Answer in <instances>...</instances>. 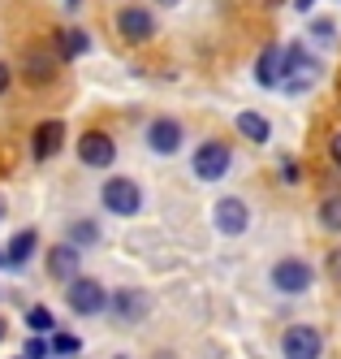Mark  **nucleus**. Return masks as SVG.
Instances as JSON below:
<instances>
[{"instance_id":"nucleus-1","label":"nucleus","mask_w":341,"mask_h":359,"mask_svg":"<svg viewBox=\"0 0 341 359\" xmlns=\"http://www.w3.org/2000/svg\"><path fill=\"white\" fill-rule=\"evenodd\" d=\"M316 79H320V61H316V57H307V48H302V43H290V48H285V74H281V87L290 91V95H302Z\"/></svg>"},{"instance_id":"nucleus-2","label":"nucleus","mask_w":341,"mask_h":359,"mask_svg":"<svg viewBox=\"0 0 341 359\" xmlns=\"http://www.w3.org/2000/svg\"><path fill=\"white\" fill-rule=\"evenodd\" d=\"M99 199H104V208L117 212V217H139L143 212V191H139V182H130V177H109Z\"/></svg>"},{"instance_id":"nucleus-3","label":"nucleus","mask_w":341,"mask_h":359,"mask_svg":"<svg viewBox=\"0 0 341 359\" xmlns=\"http://www.w3.org/2000/svg\"><path fill=\"white\" fill-rule=\"evenodd\" d=\"M281 355L285 359H320L324 355V333L316 325H290L281 333Z\"/></svg>"},{"instance_id":"nucleus-4","label":"nucleus","mask_w":341,"mask_h":359,"mask_svg":"<svg viewBox=\"0 0 341 359\" xmlns=\"http://www.w3.org/2000/svg\"><path fill=\"white\" fill-rule=\"evenodd\" d=\"M65 299H69V307H74L78 316H99L104 307L113 303V299H109V290H104L95 277H74V281H69V294H65Z\"/></svg>"},{"instance_id":"nucleus-5","label":"nucleus","mask_w":341,"mask_h":359,"mask_svg":"<svg viewBox=\"0 0 341 359\" xmlns=\"http://www.w3.org/2000/svg\"><path fill=\"white\" fill-rule=\"evenodd\" d=\"M225 173H229V147L221 139L199 143V151H195V177H203V182H221Z\"/></svg>"},{"instance_id":"nucleus-6","label":"nucleus","mask_w":341,"mask_h":359,"mask_svg":"<svg viewBox=\"0 0 341 359\" xmlns=\"http://www.w3.org/2000/svg\"><path fill=\"white\" fill-rule=\"evenodd\" d=\"M78 161H83L87 169H109L117 161V143L104 130H87L83 139H78Z\"/></svg>"},{"instance_id":"nucleus-7","label":"nucleus","mask_w":341,"mask_h":359,"mask_svg":"<svg viewBox=\"0 0 341 359\" xmlns=\"http://www.w3.org/2000/svg\"><path fill=\"white\" fill-rule=\"evenodd\" d=\"M117 31H121L125 43H147V39L155 35V18H151L143 5H125V9L117 13Z\"/></svg>"},{"instance_id":"nucleus-8","label":"nucleus","mask_w":341,"mask_h":359,"mask_svg":"<svg viewBox=\"0 0 341 359\" xmlns=\"http://www.w3.org/2000/svg\"><path fill=\"white\" fill-rule=\"evenodd\" d=\"M61 147H65V121H57V117L39 121L35 135H31V156H35V161H52Z\"/></svg>"},{"instance_id":"nucleus-9","label":"nucleus","mask_w":341,"mask_h":359,"mask_svg":"<svg viewBox=\"0 0 341 359\" xmlns=\"http://www.w3.org/2000/svg\"><path fill=\"white\" fill-rule=\"evenodd\" d=\"M216 229L221 234H229V238H238V234H246L251 229V212H246V203L242 199H233V195H225L221 203H216Z\"/></svg>"},{"instance_id":"nucleus-10","label":"nucleus","mask_w":341,"mask_h":359,"mask_svg":"<svg viewBox=\"0 0 341 359\" xmlns=\"http://www.w3.org/2000/svg\"><path fill=\"white\" fill-rule=\"evenodd\" d=\"M311 264H302V260H281L277 269H272V286L281 290V294H302L307 286H311Z\"/></svg>"},{"instance_id":"nucleus-11","label":"nucleus","mask_w":341,"mask_h":359,"mask_svg":"<svg viewBox=\"0 0 341 359\" xmlns=\"http://www.w3.org/2000/svg\"><path fill=\"white\" fill-rule=\"evenodd\" d=\"M181 139H186V130H181L173 117H155V121L147 126V147L160 151V156H173V151L181 147Z\"/></svg>"},{"instance_id":"nucleus-12","label":"nucleus","mask_w":341,"mask_h":359,"mask_svg":"<svg viewBox=\"0 0 341 359\" xmlns=\"http://www.w3.org/2000/svg\"><path fill=\"white\" fill-rule=\"evenodd\" d=\"M48 273L57 281H74L78 277V243H57L48 251Z\"/></svg>"},{"instance_id":"nucleus-13","label":"nucleus","mask_w":341,"mask_h":359,"mask_svg":"<svg viewBox=\"0 0 341 359\" xmlns=\"http://www.w3.org/2000/svg\"><path fill=\"white\" fill-rule=\"evenodd\" d=\"M281 74H285V53L281 48H268V53L259 57V65H255V79L264 87H281Z\"/></svg>"},{"instance_id":"nucleus-14","label":"nucleus","mask_w":341,"mask_h":359,"mask_svg":"<svg viewBox=\"0 0 341 359\" xmlns=\"http://www.w3.org/2000/svg\"><path fill=\"white\" fill-rule=\"evenodd\" d=\"M109 307H113L121 320H139V316L147 312V294H143V290H117Z\"/></svg>"},{"instance_id":"nucleus-15","label":"nucleus","mask_w":341,"mask_h":359,"mask_svg":"<svg viewBox=\"0 0 341 359\" xmlns=\"http://www.w3.org/2000/svg\"><path fill=\"white\" fill-rule=\"evenodd\" d=\"M35 243H39V234H35V229H22V234L9 243V251H5V269H22L26 260H31V251H35Z\"/></svg>"},{"instance_id":"nucleus-16","label":"nucleus","mask_w":341,"mask_h":359,"mask_svg":"<svg viewBox=\"0 0 341 359\" xmlns=\"http://www.w3.org/2000/svg\"><path fill=\"white\" fill-rule=\"evenodd\" d=\"M57 43H61V57H65V61L87 57V53H91V35H87V31H78V27L61 31V35H57Z\"/></svg>"},{"instance_id":"nucleus-17","label":"nucleus","mask_w":341,"mask_h":359,"mask_svg":"<svg viewBox=\"0 0 341 359\" xmlns=\"http://www.w3.org/2000/svg\"><path fill=\"white\" fill-rule=\"evenodd\" d=\"M238 130L251 139V143H268V117H259V113H238Z\"/></svg>"},{"instance_id":"nucleus-18","label":"nucleus","mask_w":341,"mask_h":359,"mask_svg":"<svg viewBox=\"0 0 341 359\" xmlns=\"http://www.w3.org/2000/svg\"><path fill=\"white\" fill-rule=\"evenodd\" d=\"M320 225L328 229V234H341V195H328L320 203Z\"/></svg>"},{"instance_id":"nucleus-19","label":"nucleus","mask_w":341,"mask_h":359,"mask_svg":"<svg viewBox=\"0 0 341 359\" xmlns=\"http://www.w3.org/2000/svg\"><path fill=\"white\" fill-rule=\"evenodd\" d=\"M26 79H31V83H48V79H52V61L31 57V61H26Z\"/></svg>"},{"instance_id":"nucleus-20","label":"nucleus","mask_w":341,"mask_h":359,"mask_svg":"<svg viewBox=\"0 0 341 359\" xmlns=\"http://www.w3.org/2000/svg\"><path fill=\"white\" fill-rule=\"evenodd\" d=\"M26 325H31L35 333H52V312L48 307H31V312H26Z\"/></svg>"},{"instance_id":"nucleus-21","label":"nucleus","mask_w":341,"mask_h":359,"mask_svg":"<svg viewBox=\"0 0 341 359\" xmlns=\"http://www.w3.org/2000/svg\"><path fill=\"white\" fill-rule=\"evenodd\" d=\"M95 238H99V234H95L91 221H78V225H74V243H78V247H91Z\"/></svg>"},{"instance_id":"nucleus-22","label":"nucleus","mask_w":341,"mask_h":359,"mask_svg":"<svg viewBox=\"0 0 341 359\" xmlns=\"http://www.w3.org/2000/svg\"><path fill=\"white\" fill-rule=\"evenodd\" d=\"M52 346H57V355H78V351H83V342L69 338V333H57V342H52Z\"/></svg>"},{"instance_id":"nucleus-23","label":"nucleus","mask_w":341,"mask_h":359,"mask_svg":"<svg viewBox=\"0 0 341 359\" xmlns=\"http://www.w3.org/2000/svg\"><path fill=\"white\" fill-rule=\"evenodd\" d=\"M48 355V342L43 338H31V342H26V359H43Z\"/></svg>"},{"instance_id":"nucleus-24","label":"nucleus","mask_w":341,"mask_h":359,"mask_svg":"<svg viewBox=\"0 0 341 359\" xmlns=\"http://www.w3.org/2000/svg\"><path fill=\"white\" fill-rule=\"evenodd\" d=\"M328 273L341 281V247H337V251H328Z\"/></svg>"},{"instance_id":"nucleus-25","label":"nucleus","mask_w":341,"mask_h":359,"mask_svg":"<svg viewBox=\"0 0 341 359\" xmlns=\"http://www.w3.org/2000/svg\"><path fill=\"white\" fill-rule=\"evenodd\" d=\"M328 151H333V161H337V169H341V130L328 139Z\"/></svg>"},{"instance_id":"nucleus-26","label":"nucleus","mask_w":341,"mask_h":359,"mask_svg":"<svg viewBox=\"0 0 341 359\" xmlns=\"http://www.w3.org/2000/svg\"><path fill=\"white\" fill-rule=\"evenodd\" d=\"M9 79H13V74H9V65H5V61H0V95H5V91H9Z\"/></svg>"},{"instance_id":"nucleus-27","label":"nucleus","mask_w":341,"mask_h":359,"mask_svg":"<svg viewBox=\"0 0 341 359\" xmlns=\"http://www.w3.org/2000/svg\"><path fill=\"white\" fill-rule=\"evenodd\" d=\"M294 5H298V9H302V13H307V9H311V0H294Z\"/></svg>"},{"instance_id":"nucleus-28","label":"nucleus","mask_w":341,"mask_h":359,"mask_svg":"<svg viewBox=\"0 0 341 359\" xmlns=\"http://www.w3.org/2000/svg\"><path fill=\"white\" fill-rule=\"evenodd\" d=\"M5 333H9V325H5V320H0V342H5Z\"/></svg>"},{"instance_id":"nucleus-29","label":"nucleus","mask_w":341,"mask_h":359,"mask_svg":"<svg viewBox=\"0 0 341 359\" xmlns=\"http://www.w3.org/2000/svg\"><path fill=\"white\" fill-rule=\"evenodd\" d=\"M160 5H177V0H160Z\"/></svg>"},{"instance_id":"nucleus-30","label":"nucleus","mask_w":341,"mask_h":359,"mask_svg":"<svg viewBox=\"0 0 341 359\" xmlns=\"http://www.w3.org/2000/svg\"><path fill=\"white\" fill-rule=\"evenodd\" d=\"M0 217H5V203H0Z\"/></svg>"},{"instance_id":"nucleus-31","label":"nucleus","mask_w":341,"mask_h":359,"mask_svg":"<svg viewBox=\"0 0 341 359\" xmlns=\"http://www.w3.org/2000/svg\"><path fill=\"white\" fill-rule=\"evenodd\" d=\"M0 264H9V260H5V255H0Z\"/></svg>"},{"instance_id":"nucleus-32","label":"nucleus","mask_w":341,"mask_h":359,"mask_svg":"<svg viewBox=\"0 0 341 359\" xmlns=\"http://www.w3.org/2000/svg\"><path fill=\"white\" fill-rule=\"evenodd\" d=\"M69 5H78V0H69Z\"/></svg>"},{"instance_id":"nucleus-33","label":"nucleus","mask_w":341,"mask_h":359,"mask_svg":"<svg viewBox=\"0 0 341 359\" xmlns=\"http://www.w3.org/2000/svg\"><path fill=\"white\" fill-rule=\"evenodd\" d=\"M160 359H169V355H160Z\"/></svg>"}]
</instances>
